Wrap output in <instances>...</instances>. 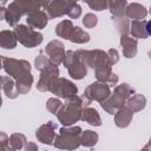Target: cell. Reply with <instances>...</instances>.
Returning <instances> with one entry per match:
<instances>
[{
    "instance_id": "5",
    "label": "cell",
    "mask_w": 151,
    "mask_h": 151,
    "mask_svg": "<svg viewBox=\"0 0 151 151\" xmlns=\"http://www.w3.org/2000/svg\"><path fill=\"white\" fill-rule=\"evenodd\" d=\"M14 32L17 34L18 40L26 47L32 48L41 44L42 41V34L38 31H34L32 27H27L25 25H18L14 28Z\"/></svg>"
},
{
    "instance_id": "40",
    "label": "cell",
    "mask_w": 151,
    "mask_h": 151,
    "mask_svg": "<svg viewBox=\"0 0 151 151\" xmlns=\"http://www.w3.org/2000/svg\"><path fill=\"white\" fill-rule=\"evenodd\" d=\"M146 33L147 35H151V20L146 21Z\"/></svg>"
},
{
    "instance_id": "43",
    "label": "cell",
    "mask_w": 151,
    "mask_h": 151,
    "mask_svg": "<svg viewBox=\"0 0 151 151\" xmlns=\"http://www.w3.org/2000/svg\"><path fill=\"white\" fill-rule=\"evenodd\" d=\"M149 58H150V59H151V50H150V51H149Z\"/></svg>"
},
{
    "instance_id": "1",
    "label": "cell",
    "mask_w": 151,
    "mask_h": 151,
    "mask_svg": "<svg viewBox=\"0 0 151 151\" xmlns=\"http://www.w3.org/2000/svg\"><path fill=\"white\" fill-rule=\"evenodd\" d=\"M83 111H84V103L81 98L78 96H73L71 98H67L66 104L63 105L57 117L63 125L70 126L73 123L81 119Z\"/></svg>"
},
{
    "instance_id": "17",
    "label": "cell",
    "mask_w": 151,
    "mask_h": 151,
    "mask_svg": "<svg viewBox=\"0 0 151 151\" xmlns=\"http://www.w3.org/2000/svg\"><path fill=\"white\" fill-rule=\"evenodd\" d=\"M132 116H133V112L127 106H123L116 112L114 123L118 127H126L130 125V122L132 120Z\"/></svg>"
},
{
    "instance_id": "18",
    "label": "cell",
    "mask_w": 151,
    "mask_h": 151,
    "mask_svg": "<svg viewBox=\"0 0 151 151\" xmlns=\"http://www.w3.org/2000/svg\"><path fill=\"white\" fill-rule=\"evenodd\" d=\"M120 45L123 46V54L126 58H133L137 53V40L127 35H122Z\"/></svg>"
},
{
    "instance_id": "12",
    "label": "cell",
    "mask_w": 151,
    "mask_h": 151,
    "mask_svg": "<svg viewBox=\"0 0 151 151\" xmlns=\"http://www.w3.org/2000/svg\"><path fill=\"white\" fill-rule=\"evenodd\" d=\"M111 64L109 61V57H107V53H103V55L99 58L97 65H96V77L99 81L101 83H106L107 79L112 76V72H111Z\"/></svg>"
},
{
    "instance_id": "24",
    "label": "cell",
    "mask_w": 151,
    "mask_h": 151,
    "mask_svg": "<svg viewBox=\"0 0 151 151\" xmlns=\"http://www.w3.org/2000/svg\"><path fill=\"white\" fill-rule=\"evenodd\" d=\"M145 104H146V99L143 94H134L131 98H129V100L126 103V106L132 112H137V111L143 110L145 107Z\"/></svg>"
},
{
    "instance_id": "41",
    "label": "cell",
    "mask_w": 151,
    "mask_h": 151,
    "mask_svg": "<svg viewBox=\"0 0 151 151\" xmlns=\"http://www.w3.org/2000/svg\"><path fill=\"white\" fill-rule=\"evenodd\" d=\"M140 151H151V149H150V147H149V146L146 145V146H145V147H143V149H142Z\"/></svg>"
},
{
    "instance_id": "37",
    "label": "cell",
    "mask_w": 151,
    "mask_h": 151,
    "mask_svg": "<svg viewBox=\"0 0 151 151\" xmlns=\"http://www.w3.org/2000/svg\"><path fill=\"white\" fill-rule=\"evenodd\" d=\"M8 138L5 132H1V151H8Z\"/></svg>"
},
{
    "instance_id": "30",
    "label": "cell",
    "mask_w": 151,
    "mask_h": 151,
    "mask_svg": "<svg viewBox=\"0 0 151 151\" xmlns=\"http://www.w3.org/2000/svg\"><path fill=\"white\" fill-rule=\"evenodd\" d=\"M46 107H47V110L50 111V112H52V113H54L55 116L58 114V112L61 110V107H63V103L59 100V99H57V98H50L48 100H47V103H46Z\"/></svg>"
},
{
    "instance_id": "39",
    "label": "cell",
    "mask_w": 151,
    "mask_h": 151,
    "mask_svg": "<svg viewBox=\"0 0 151 151\" xmlns=\"http://www.w3.org/2000/svg\"><path fill=\"white\" fill-rule=\"evenodd\" d=\"M25 151H38V146L35 143L29 142L28 144L25 145Z\"/></svg>"
},
{
    "instance_id": "3",
    "label": "cell",
    "mask_w": 151,
    "mask_h": 151,
    "mask_svg": "<svg viewBox=\"0 0 151 151\" xmlns=\"http://www.w3.org/2000/svg\"><path fill=\"white\" fill-rule=\"evenodd\" d=\"M81 129L79 126L63 127L54 139V146L60 150H76L80 145Z\"/></svg>"
},
{
    "instance_id": "25",
    "label": "cell",
    "mask_w": 151,
    "mask_h": 151,
    "mask_svg": "<svg viewBox=\"0 0 151 151\" xmlns=\"http://www.w3.org/2000/svg\"><path fill=\"white\" fill-rule=\"evenodd\" d=\"M26 137L21 133H13L8 138V151H18L25 146Z\"/></svg>"
},
{
    "instance_id": "32",
    "label": "cell",
    "mask_w": 151,
    "mask_h": 151,
    "mask_svg": "<svg viewBox=\"0 0 151 151\" xmlns=\"http://www.w3.org/2000/svg\"><path fill=\"white\" fill-rule=\"evenodd\" d=\"M50 64H51L50 59H48L47 57L42 55V54H40V55L35 59V68L39 70V71H41V72H42Z\"/></svg>"
},
{
    "instance_id": "31",
    "label": "cell",
    "mask_w": 151,
    "mask_h": 151,
    "mask_svg": "<svg viewBox=\"0 0 151 151\" xmlns=\"http://www.w3.org/2000/svg\"><path fill=\"white\" fill-rule=\"evenodd\" d=\"M114 21H116L117 31H118L122 35H125V34L129 32V20H127L126 18L122 17V18H116Z\"/></svg>"
},
{
    "instance_id": "22",
    "label": "cell",
    "mask_w": 151,
    "mask_h": 151,
    "mask_svg": "<svg viewBox=\"0 0 151 151\" xmlns=\"http://www.w3.org/2000/svg\"><path fill=\"white\" fill-rule=\"evenodd\" d=\"M81 119L85 120V122H87L88 124H91L93 126H100L101 125V118H100L99 113L97 112V110H94L92 107L84 109Z\"/></svg>"
},
{
    "instance_id": "38",
    "label": "cell",
    "mask_w": 151,
    "mask_h": 151,
    "mask_svg": "<svg viewBox=\"0 0 151 151\" xmlns=\"http://www.w3.org/2000/svg\"><path fill=\"white\" fill-rule=\"evenodd\" d=\"M117 83H118V77H117V74H112V76L107 79V81H106V84H107L109 86H114V85H117Z\"/></svg>"
},
{
    "instance_id": "33",
    "label": "cell",
    "mask_w": 151,
    "mask_h": 151,
    "mask_svg": "<svg viewBox=\"0 0 151 151\" xmlns=\"http://www.w3.org/2000/svg\"><path fill=\"white\" fill-rule=\"evenodd\" d=\"M87 5L94 11H103L109 7V2L106 0H96V1H87Z\"/></svg>"
},
{
    "instance_id": "8",
    "label": "cell",
    "mask_w": 151,
    "mask_h": 151,
    "mask_svg": "<svg viewBox=\"0 0 151 151\" xmlns=\"http://www.w3.org/2000/svg\"><path fill=\"white\" fill-rule=\"evenodd\" d=\"M111 94L110 91V86L106 83H101V81H97L91 84L85 91H84V96L85 98H87L88 100H97V101H105Z\"/></svg>"
},
{
    "instance_id": "36",
    "label": "cell",
    "mask_w": 151,
    "mask_h": 151,
    "mask_svg": "<svg viewBox=\"0 0 151 151\" xmlns=\"http://www.w3.org/2000/svg\"><path fill=\"white\" fill-rule=\"evenodd\" d=\"M107 57H109V61H110L111 65H114L118 61V59H119L118 52L116 50H113V48H111V50L107 51Z\"/></svg>"
},
{
    "instance_id": "28",
    "label": "cell",
    "mask_w": 151,
    "mask_h": 151,
    "mask_svg": "<svg viewBox=\"0 0 151 151\" xmlns=\"http://www.w3.org/2000/svg\"><path fill=\"white\" fill-rule=\"evenodd\" d=\"M98 142V134L93 131H84L81 132L80 134V145H84V146H93L96 145Z\"/></svg>"
},
{
    "instance_id": "21",
    "label": "cell",
    "mask_w": 151,
    "mask_h": 151,
    "mask_svg": "<svg viewBox=\"0 0 151 151\" xmlns=\"http://www.w3.org/2000/svg\"><path fill=\"white\" fill-rule=\"evenodd\" d=\"M1 86H2V90H4L5 94H6L8 98L14 99V98L18 97L19 91H18V88H17V85L14 84V81H13L9 77L4 76V77L1 78Z\"/></svg>"
},
{
    "instance_id": "6",
    "label": "cell",
    "mask_w": 151,
    "mask_h": 151,
    "mask_svg": "<svg viewBox=\"0 0 151 151\" xmlns=\"http://www.w3.org/2000/svg\"><path fill=\"white\" fill-rule=\"evenodd\" d=\"M64 65H65V67H67L68 73L73 79H81L87 73L86 66L80 61V59L77 55V52H74V51L66 52V55L64 59Z\"/></svg>"
},
{
    "instance_id": "14",
    "label": "cell",
    "mask_w": 151,
    "mask_h": 151,
    "mask_svg": "<svg viewBox=\"0 0 151 151\" xmlns=\"http://www.w3.org/2000/svg\"><path fill=\"white\" fill-rule=\"evenodd\" d=\"M55 127H57V125L52 122H48V123L41 125L37 130V133H35L38 140L44 144H52L53 139H55V134H54Z\"/></svg>"
},
{
    "instance_id": "27",
    "label": "cell",
    "mask_w": 151,
    "mask_h": 151,
    "mask_svg": "<svg viewBox=\"0 0 151 151\" xmlns=\"http://www.w3.org/2000/svg\"><path fill=\"white\" fill-rule=\"evenodd\" d=\"M22 14H31L33 12H37V11H40L39 8L42 6V2H38V1H17Z\"/></svg>"
},
{
    "instance_id": "4",
    "label": "cell",
    "mask_w": 151,
    "mask_h": 151,
    "mask_svg": "<svg viewBox=\"0 0 151 151\" xmlns=\"http://www.w3.org/2000/svg\"><path fill=\"white\" fill-rule=\"evenodd\" d=\"M1 60H2V67L6 71V73L13 77L15 81H19L22 78L27 77L28 74H31L29 72L31 65L26 60H22V59L18 60V59L6 58V57H1Z\"/></svg>"
},
{
    "instance_id": "7",
    "label": "cell",
    "mask_w": 151,
    "mask_h": 151,
    "mask_svg": "<svg viewBox=\"0 0 151 151\" xmlns=\"http://www.w3.org/2000/svg\"><path fill=\"white\" fill-rule=\"evenodd\" d=\"M50 91L53 94L66 99V98H71V97L76 96L78 92V88L72 81H70L65 78H58L53 81Z\"/></svg>"
},
{
    "instance_id": "29",
    "label": "cell",
    "mask_w": 151,
    "mask_h": 151,
    "mask_svg": "<svg viewBox=\"0 0 151 151\" xmlns=\"http://www.w3.org/2000/svg\"><path fill=\"white\" fill-rule=\"evenodd\" d=\"M70 40L72 42H76V44H84V42H87L90 40V35L87 32L83 31L80 27H74Z\"/></svg>"
},
{
    "instance_id": "26",
    "label": "cell",
    "mask_w": 151,
    "mask_h": 151,
    "mask_svg": "<svg viewBox=\"0 0 151 151\" xmlns=\"http://www.w3.org/2000/svg\"><path fill=\"white\" fill-rule=\"evenodd\" d=\"M126 7H127V2L125 0H120V1L114 0L109 2V9L116 18H122L125 14Z\"/></svg>"
},
{
    "instance_id": "20",
    "label": "cell",
    "mask_w": 151,
    "mask_h": 151,
    "mask_svg": "<svg viewBox=\"0 0 151 151\" xmlns=\"http://www.w3.org/2000/svg\"><path fill=\"white\" fill-rule=\"evenodd\" d=\"M131 34L133 38L137 39H145L147 38L146 33V21L145 20H132L131 22Z\"/></svg>"
},
{
    "instance_id": "15",
    "label": "cell",
    "mask_w": 151,
    "mask_h": 151,
    "mask_svg": "<svg viewBox=\"0 0 151 151\" xmlns=\"http://www.w3.org/2000/svg\"><path fill=\"white\" fill-rule=\"evenodd\" d=\"M27 24L32 28H44L48 21L47 15L42 11H37L27 15Z\"/></svg>"
},
{
    "instance_id": "35",
    "label": "cell",
    "mask_w": 151,
    "mask_h": 151,
    "mask_svg": "<svg viewBox=\"0 0 151 151\" xmlns=\"http://www.w3.org/2000/svg\"><path fill=\"white\" fill-rule=\"evenodd\" d=\"M80 14H81V7H80L78 4H76V5L71 8V11H70V13H68V17L72 18V19H77V18L80 17Z\"/></svg>"
},
{
    "instance_id": "42",
    "label": "cell",
    "mask_w": 151,
    "mask_h": 151,
    "mask_svg": "<svg viewBox=\"0 0 151 151\" xmlns=\"http://www.w3.org/2000/svg\"><path fill=\"white\" fill-rule=\"evenodd\" d=\"M147 146L151 149V139H150V142H149V144H147Z\"/></svg>"
},
{
    "instance_id": "9",
    "label": "cell",
    "mask_w": 151,
    "mask_h": 151,
    "mask_svg": "<svg viewBox=\"0 0 151 151\" xmlns=\"http://www.w3.org/2000/svg\"><path fill=\"white\" fill-rule=\"evenodd\" d=\"M76 4L77 2L74 1H47V2H42V7L47 9L50 18H55V17H61L64 14L68 15L71 8Z\"/></svg>"
},
{
    "instance_id": "23",
    "label": "cell",
    "mask_w": 151,
    "mask_h": 151,
    "mask_svg": "<svg viewBox=\"0 0 151 151\" xmlns=\"http://www.w3.org/2000/svg\"><path fill=\"white\" fill-rule=\"evenodd\" d=\"M73 28H74V26L72 25L71 20H63L55 27V33H57L58 37L65 38V39H68L70 40L71 34L73 32Z\"/></svg>"
},
{
    "instance_id": "10",
    "label": "cell",
    "mask_w": 151,
    "mask_h": 151,
    "mask_svg": "<svg viewBox=\"0 0 151 151\" xmlns=\"http://www.w3.org/2000/svg\"><path fill=\"white\" fill-rule=\"evenodd\" d=\"M58 74H59V70L58 66L54 64H50L40 74V79L38 81V90L39 91H50L53 81L55 79H58Z\"/></svg>"
},
{
    "instance_id": "16",
    "label": "cell",
    "mask_w": 151,
    "mask_h": 151,
    "mask_svg": "<svg viewBox=\"0 0 151 151\" xmlns=\"http://www.w3.org/2000/svg\"><path fill=\"white\" fill-rule=\"evenodd\" d=\"M146 13L147 12H146L145 7L137 2H132V4L127 5V7L125 9V15L133 20H144V18L146 17Z\"/></svg>"
},
{
    "instance_id": "13",
    "label": "cell",
    "mask_w": 151,
    "mask_h": 151,
    "mask_svg": "<svg viewBox=\"0 0 151 151\" xmlns=\"http://www.w3.org/2000/svg\"><path fill=\"white\" fill-rule=\"evenodd\" d=\"M0 9H1V18L6 19L7 24H9L11 26H15L20 19V17L22 15V12L17 1L11 2L7 8L1 7Z\"/></svg>"
},
{
    "instance_id": "44",
    "label": "cell",
    "mask_w": 151,
    "mask_h": 151,
    "mask_svg": "<svg viewBox=\"0 0 151 151\" xmlns=\"http://www.w3.org/2000/svg\"><path fill=\"white\" fill-rule=\"evenodd\" d=\"M150 13H151V7H150Z\"/></svg>"
},
{
    "instance_id": "2",
    "label": "cell",
    "mask_w": 151,
    "mask_h": 151,
    "mask_svg": "<svg viewBox=\"0 0 151 151\" xmlns=\"http://www.w3.org/2000/svg\"><path fill=\"white\" fill-rule=\"evenodd\" d=\"M133 93V90L127 84L118 85L114 88V92L103 103H100L101 107L110 114L116 113L117 110L122 109L125 104V100L130 97V94Z\"/></svg>"
},
{
    "instance_id": "34",
    "label": "cell",
    "mask_w": 151,
    "mask_h": 151,
    "mask_svg": "<svg viewBox=\"0 0 151 151\" xmlns=\"http://www.w3.org/2000/svg\"><path fill=\"white\" fill-rule=\"evenodd\" d=\"M97 21H98L97 17H96L94 14H92V13H87V14L84 17V19H83V24H84L85 27H87V28L94 27V26L97 25Z\"/></svg>"
},
{
    "instance_id": "11",
    "label": "cell",
    "mask_w": 151,
    "mask_h": 151,
    "mask_svg": "<svg viewBox=\"0 0 151 151\" xmlns=\"http://www.w3.org/2000/svg\"><path fill=\"white\" fill-rule=\"evenodd\" d=\"M47 55H48V59L51 61V64H54V65H59L60 63H64V59H65V50H64V44L59 40H52L45 48Z\"/></svg>"
},
{
    "instance_id": "19",
    "label": "cell",
    "mask_w": 151,
    "mask_h": 151,
    "mask_svg": "<svg viewBox=\"0 0 151 151\" xmlns=\"http://www.w3.org/2000/svg\"><path fill=\"white\" fill-rule=\"evenodd\" d=\"M17 34L14 31H1L0 33V46L6 50H12L17 46Z\"/></svg>"
}]
</instances>
